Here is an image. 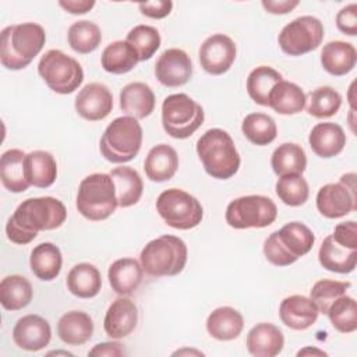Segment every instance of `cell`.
Masks as SVG:
<instances>
[{"mask_svg":"<svg viewBox=\"0 0 357 357\" xmlns=\"http://www.w3.org/2000/svg\"><path fill=\"white\" fill-rule=\"evenodd\" d=\"M78 212L88 220L107 219L119 206L114 181L110 174L93 173L82 178L75 201Z\"/></svg>","mask_w":357,"mask_h":357,"instance_id":"8992f818","label":"cell"},{"mask_svg":"<svg viewBox=\"0 0 357 357\" xmlns=\"http://www.w3.org/2000/svg\"><path fill=\"white\" fill-rule=\"evenodd\" d=\"M183 353H197V354H202L201 351H191V350H178V351H176L174 354H183Z\"/></svg>","mask_w":357,"mask_h":357,"instance_id":"db71d44e","label":"cell"},{"mask_svg":"<svg viewBox=\"0 0 357 357\" xmlns=\"http://www.w3.org/2000/svg\"><path fill=\"white\" fill-rule=\"evenodd\" d=\"M317 209L328 219L346 216L357 209L356 174H343L339 183H328L318 190Z\"/></svg>","mask_w":357,"mask_h":357,"instance_id":"4fadbf2b","label":"cell"},{"mask_svg":"<svg viewBox=\"0 0 357 357\" xmlns=\"http://www.w3.org/2000/svg\"><path fill=\"white\" fill-rule=\"evenodd\" d=\"M197 153L205 172L218 180L233 177L240 167V155L230 134L222 128L205 131L197 141Z\"/></svg>","mask_w":357,"mask_h":357,"instance_id":"3957f363","label":"cell"},{"mask_svg":"<svg viewBox=\"0 0 357 357\" xmlns=\"http://www.w3.org/2000/svg\"><path fill=\"white\" fill-rule=\"evenodd\" d=\"M138 8L142 15L153 18V20H160L170 14V11L173 8V3L170 0L146 1V3H139Z\"/></svg>","mask_w":357,"mask_h":357,"instance_id":"c3c4849f","label":"cell"},{"mask_svg":"<svg viewBox=\"0 0 357 357\" xmlns=\"http://www.w3.org/2000/svg\"><path fill=\"white\" fill-rule=\"evenodd\" d=\"M187 254V245L180 237L163 234L151 240L142 248L139 262L149 276H176L184 269Z\"/></svg>","mask_w":357,"mask_h":357,"instance_id":"5b68a950","label":"cell"},{"mask_svg":"<svg viewBox=\"0 0 357 357\" xmlns=\"http://www.w3.org/2000/svg\"><path fill=\"white\" fill-rule=\"evenodd\" d=\"M144 269L141 262L134 258L116 259L107 271V279L112 290L120 296L134 293L142 282Z\"/></svg>","mask_w":357,"mask_h":357,"instance_id":"cb8c5ba5","label":"cell"},{"mask_svg":"<svg viewBox=\"0 0 357 357\" xmlns=\"http://www.w3.org/2000/svg\"><path fill=\"white\" fill-rule=\"evenodd\" d=\"M59 6L63 7L67 13L70 14H85L88 13L93 6L95 1L93 0H67V1H59Z\"/></svg>","mask_w":357,"mask_h":357,"instance_id":"816d5d0a","label":"cell"},{"mask_svg":"<svg viewBox=\"0 0 357 357\" xmlns=\"http://www.w3.org/2000/svg\"><path fill=\"white\" fill-rule=\"evenodd\" d=\"M89 356H123L126 354L123 344L119 342H103L93 346V349L89 350Z\"/></svg>","mask_w":357,"mask_h":357,"instance_id":"681fc988","label":"cell"},{"mask_svg":"<svg viewBox=\"0 0 357 357\" xmlns=\"http://www.w3.org/2000/svg\"><path fill=\"white\" fill-rule=\"evenodd\" d=\"M244 328L243 315L233 307H219L206 318L208 333L220 342L233 340L240 336Z\"/></svg>","mask_w":357,"mask_h":357,"instance_id":"83f0119b","label":"cell"},{"mask_svg":"<svg viewBox=\"0 0 357 357\" xmlns=\"http://www.w3.org/2000/svg\"><path fill=\"white\" fill-rule=\"evenodd\" d=\"M26 153L21 149H8L0 158V180L10 192H24L31 185L25 172Z\"/></svg>","mask_w":357,"mask_h":357,"instance_id":"4316f807","label":"cell"},{"mask_svg":"<svg viewBox=\"0 0 357 357\" xmlns=\"http://www.w3.org/2000/svg\"><path fill=\"white\" fill-rule=\"evenodd\" d=\"M63 257L60 248L53 243H40L38 244L29 257V266L32 273L43 280L50 282L56 279L61 271Z\"/></svg>","mask_w":357,"mask_h":357,"instance_id":"4dcf8cb0","label":"cell"},{"mask_svg":"<svg viewBox=\"0 0 357 357\" xmlns=\"http://www.w3.org/2000/svg\"><path fill=\"white\" fill-rule=\"evenodd\" d=\"M120 109L126 116L145 119L155 109V93L145 82H130L120 91Z\"/></svg>","mask_w":357,"mask_h":357,"instance_id":"7402d4cb","label":"cell"},{"mask_svg":"<svg viewBox=\"0 0 357 357\" xmlns=\"http://www.w3.org/2000/svg\"><path fill=\"white\" fill-rule=\"evenodd\" d=\"M67 218L64 204L53 197H38L22 201L6 225V234L11 243L25 245L39 231L60 227Z\"/></svg>","mask_w":357,"mask_h":357,"instance_id":"6da1fadb","label":"cell"},{"mask_svg":"<svg viewBox=\"0 0 357 357\" xmlns=\"http://www.w3.org/2000/svg\"><path fill=\"white\" fill-rule=\"evenodd\" d=\"M312 152L324 159L339 155L346 145V134L336 123H318L308 137Z\"/></svg>","mask_w":357,"mask_h":357,"instance_id":"44dd1931","label":"cell"},{"mask_svg":"<svg viewBox=\"0 0 357 357\" xmlns=\"http://www.w3.org/2000/svg\"><path fill=\"white\" fill-rule=\"evenodd\" d=\"M236 45L225 33H215L204 40L198 57L201 67L211 75H222L236 60Z\"/></svg>","mask_w":357,"mask_h":357,"instance_id":"5bb4252c","label":"cell"},{"mask_svg":"<svg viewBox=\"0 0 357 357\" xmlns=\"http://www.w3.org/2000/svg\"><path fill=\"white\" fill-rule=\"evenodd\" d=\"M138 56L132 46L127 40H116L109 43L100 57V63L105 71L110 74H126L131 71L137 63Z\"/></svg>","mask_w":357,"mask_h":357,"instance_id":"8d00e7d4","label":"cell"},{"mask_svg":"<svg viewBox=\"0 0 357 357\" xmlns=\"http://www.w3.org/2000/svg\"><path fill=\"white\" fill-rule=\"evenodd\" d=\"M318 259L322 268L336 273H350L357 265V248H349L337 243L332 234L322 241Z\"/></svg>","mask_w":357,"mask_h":357,"instance_id":"603a6c76","label":"cell"},{"mask_svg":"<svg viewBox=\"0 0 357 357\" xmlns=\"http://www.w3.org/2000/svg\"><path fill=\"white\" fill-rule=\"evenodd\" d=\"M114 181L119 206L128 208L135 205L144 191V183L138 172L130 166H117L109 173Z\"/></svg>","mask_w":357,"mask_h":357,"instance_id":"1f68e13d","label":"cell"},{"mask_svg":"<svg viewBox=\"0 0 357 357\" xmlns=\"http://www.w3.org/2000/svg\"><path fill=\"white\" fill-rule=\"evenodd\" d=\"M138 310L128 297L116 298L107 308L103 329L112 339H123L128 336L137 326Z\"/></svg>","mask_w":357,"mask_h":357,"instance_id":"ac0fdd59","label":"cell"},{"mask_svg":"<svg viewBox=\"0 0 357 357\" xmlns=\"http://www.w3.org/2000/svg\"><path fill=\"white\" fill-rule=\"evenodd\" d=\"M307 96L304 91L294 82L282 79L278 82L268 98V106L279 114L290 116L303 112Z\"/></svg>","mask_w":357,"mask_h":357,"instance_id":"f546056e","label":"cell"},{"mask_svg":"<svg viewBox=\"0 0 357 357\" xmlns=\"http://www.w3.org/2000/svg\"><path fill=\"white\" fill-rule=\"evenodd\" d=\"M279 199L289 206H300L307 202L310 195L308 183L301 174L282 176L275 185Z\"/></svg>","mask_w":357,"mask_h":357,"instance_id":"ee69618b","label":"cell"},{"mask_svg":"<svg viewBox=\"0 0 357 357\" xmlns=\"http://www.w3.org/2000/svg\"><path fill=\"white\" fill-rule=\"evenodd\" d=\"M324 39V25L312 15H301L284 25L278 36L280 49L289 56H301L315 50Z\"/></svg>","mask_w":357,"mask_h":357,"instance_id":"7c38bea8","label":"cell"},{"mask_svg":"<svg viewBox=\"0 0 357 357\" xmlns=\"http://www.w3.org/2000/svg\"><path fill=\"white\" fill-rule=\"evenodd\" d=\"M282 79V74L275 68L269 66H259L247 77V92L255 103L268 106V98L272 88Z\"/></svg>","mask_w":357,"mask_h":357,"instance_id":"74e56055","label":"cell"},{"mask_svg":"<svg viewBox=\"0 0 357 357\" xmlns=\"http://www.w3.org/2000/svg\"><path fill=\"white\" fill-rule=\"evenodd\" d=\"M38 73L56 93H73L84 81L81 64L59 49L47 50L39 60Z\"/></svg>","mask_w":357,"mask_h":357,"instance_id":"9c48e42d","label":"cell"},{"mask_svg":"<svg viewBox=\"0 0 357 357\" xmlns=\"http://www.w3.org/2000/svg\"><path fill=\"white\" fill-rule=\"evenodd\" d=\"M50 354H64V356H73V353H68V351H52V353H49V356Z\"/></svg>","mask_w":357,"mask_h":357,"instance_id":"11a10c76","label":"cell"},{"mask_svg":"<svg viewBox=\"0 0 357 357\" xmlns=\"http://www.w3.org/2000/svg\"><path fill=\"white\" fill-rule=\"evenodd\" d=\"M142 145V127L137 119L121 116L114 119L100 138V153L112 163L132 160Z\"/></svg>","mask_w":357,"mask_h":357,"instance_id":"52a82bcc","label":"cell"},{"mask_svg":"<svg viewBox=\"0 0 357 357\" xmlns=\"http://www.w3.org/2000/svg\"><path fill=\"white\" fill-rule=\"evenodd\" d=\"M156 211L167 226L178 230L194 229L204 216L201 202L180 188H169L160 192L156 199Z\"/></svg>","mask_w":357,"mask_h":357,"instance_id":"30bf717a","label":"cell"},{"mask_svg":"<svg viewBox=\"0 0 357 357\" xmlns=\"http://www.w3.org/2000/svg\"><path fill=\"white\" fill-rule=\"evenodd\" d=\"M314 241L315 236L308 226L301 222H290L269 234L264 243V254L272 265L289 266L308 254Z\"/></svg>","mask_w":357,"mask_h":357,"instance_id":"277c9868","label":"cell"},{"mask_svg":"<svg viewBox=\"0 0 357 357\" xmlns=\"http://www.w3.org/2000/svg\"><path fill=\"white\" fill-rule=\"evenodd\" d=\"M100 272L92 264H77L67 275V289L78 298H92L100 291Z\"/></svg>","mask_w":357,"mask_h":357,"instance_id":"d6a6232c","label":"cell"},{"mask_svg":"<svg viewBox=\"0 0 357 357\" xmlns=\"http://www.w3.org/2000/svg\"><path fill=\"white\" fill-rule=\"evenodd\" d=\"M135 50L138 60H149L160 47V35L155 26L137 25L128 33L126 39Z\"/></svg>","mask_w":357,"mask_h":357,"instance_id":"7bdbcfd3","label":"cell"},{"mask_svg":"<svg viewBox=\"0 0 357 357\" xmlns=\"http://www.w3.org/2000/svg\"><path fill=\"white\" fill-rule=\"evenodd\" d=\"M342 106V95L332 86L324 85L308 93L307 112L315 119L332 117Z\"/></svg>","mask_w":357,"mask_h":357,"instance_id":"60d3db41","label":"cell"},{"mask_svg":"<svg viewBox=\"0 0 357 357\" xmlns=\"http://www.w3.org/2000/svg\"><path fill=\"white\" fill-rule=\"evenodd\" d=\"M178 167V155L174 148L167 144H159L148 152L144 170L146 177L155 183L170 180Z\"/></svg>","mask_w":357,"mask_h":357,"instance_id":"d4e9b609","label":"cell"},{"mask_svg":"<svg viewBox=\"0 0 357 357\" xmlns=\"http://www.w3.org/2000/svg\"><path fill=\"white\" fill-rule=\"evenodd\" d=\"M278 216L276 204L265 195H244L229 202L226 223L233 229H262Z\"/></svg>","mask_w":357,"mask_h":357,"instance_id":"8fae6325","label":"cell"},{"mask_svg":"<svg viewBox=\"0 0 357 357\" xmlns=\"http://www.w3.org/2000/svg\"><path fill=\"white\" fill-rule=\"evenodd\" d=\"M68 45L70 47L79 53V54H88L92 53L102 42V32L100 28L88 20H81L74 22L68 28L67 33Z\"/></svg>","mask_w":357,"mask_h":357,"instance_id":"ab89813d","label":"cell"},{"mask_svg":"<svg viewBox=\"0 0 357 357\" xmlns=\"http://www.w3.org/2000/svg\"><path fill=\"white\" fill-rule=\"evenodd\" d=\"M357 61L356 47L343 40H332L321 50V64L326 73L335 77L349 74Z\"/></svg>","mask_w":357,"mask_h":357,"instance_id":"484cf974","label":"cell"},{"mask_svg":"<svg viewBox=\"0 0 357 357\" xmlns=\"http://www.w3.org/2000/svg\"><path fill=\"white\" fill-rule=\"evenodd\" d=\"M244 137L254 145L265 146L275 141L278 127L275 120L265 113H250L241 123Z\"/></svg>","mask_w":357,"mask_h":357,"instance_id":"f35d334b","label":"cell"},{"mask_svg":"<svg viewBox=\"0 0 357 357\" xmlns=\"http://www.w3.org/2000/svg\"><path fill=\"white\" fill-rule=\"evenodd\" d=\"M46 42L45 29L35 22L6 26L0 33V61L7 70H22L40 53Z\"/></svg>","mask_w":357,"mask_h":357,"instance_id":"7a4b0ae2","label":"cell"},{"mask_svg":"<svg viewBox=\"0 0 357 357\" xmlns=\"http://www.w3.org/2000/svg\"><path fill=\"white\" fill-rule=\"evenodd\" d=\"M307 354H315V356H328L326 351L315 349V347H305L297 353V356H307Z\"/></svg>","mask_w":357,"mask_h":357,"instance_id":"f5cc1de1","label":"cell"},{"mask_svg":"<svg viewBox=\"0 0 357 357\" xmlns=\"http://www.w3.org/2000/svg\"><path fill=\"white\" fill-rule=\"evenodd\" d=\"M26 178L38 188L50 187L57 177V163L54 156L46 151H32L25 158Z\"/></svg>","mask_w":357,"mask_h":357,"instance_id":"836d02e7","label":"cell"},{"mask_svg":"<svg viewBox=\"0 0 357 357\" xmlns=\"http://www.w3.org/2000/svg\"><path fill=\"white\" fill-rule=\"evenodd\" d=\"M351 286L350 282H339L332 279L318 280L310 290V298L315 303L319 312L326 314L329 305L340 296L346 294V290Z\"/></svg>","mask_w":357,"mask_h":357,"instance_id":"f6af8a7d","label":"cell"},{"mask_svg":"<svg viewBox=\"0 0 357 357\" xmlns=\"http://www.w3.org/2000/svg\"><path fill=\"white\" fill-rule=\"evenodd\" d=\"M332 237L337 243H340L349 248H357V223L354 220H347V222L339 223L335 227Z\"/></svg>","mask_w":357,"mask_h":357,"instance_id":"7dc6e473","label":"cell"},{"mask_svg":"<svg viewBox=\"0 0 357 357\" xmlns=\"http://www.w3.org/2000/svg\"><path fill=\"white\" fill-rule=\"evenodd\" d=\"M326 315L332 326L342 333H351L357 329V304L350 296L337 297L329 305Z\"/></svg>","mask_w":357,"mask_h":357,"instance_id":"b9f144b4","label":"cell"},{"mask_svg":"<svg viewBox=\"0 0 357 357\" xmlns=\"http://www.w3.org/2000/svg\"><path fill=\"white\" fill-rule=\"evenodd\" d=\"M204 119L202 106L185 93L169 95L162 103V126L172 138L191 137L202 126Z\"/></svg>","mask_w":357,"mask_h":357,"instance_id":"ba28073f","label":"cell"},{"mask_svg":"<svg viewBox=\"0 0 357 357\" xmlns=\"http://www.w3.org/2000/svg\"><path fill=\"white\" fill-rule=\"evenodd\" d=\"M57 335L70 346H81L93 335V321L84 311H68L57 322Z\"/></svg>","mask_w":357,"mask_h":357,"instance_id":"f1b7e54d","label":"cell"},{"mask_svg":"<svg viewBox=\"0 0 357 357\" xmlns=\"http://www.w3.org/2000/svg\"><path fill=\"white\" fill-rule=\"evenodd\" d=\"M319 315L315 303L305 296L294 294L283 298L279 307L280 321L293 331H304L312 326Z\"/></svg>","mask_w":357,"mask_h":357,"instance_id":"d6986e66","label":"cell"},{"mask_svg":"<svg viewBox=\"0 0 357 357\" xmlns=\"http://www.w3.org/2000/svg\"><path fill=\"white\" fill-rule=\"evenodd\" d=\"M271 166L276 176L303 174L307 167V155L298 144L284 142L279 145L271 158Z\"/></svg>","mask_w":357,"mask_h":357,"instance_id":"d590c367","label":"cell"},{"mask_svg":"<svg viewBox=\"0 0 357 357\" xmlns=\"http://www.w3.org/2000/svg\"><path fill=\"white\" fill-rule=\"evenodd\" d=\"M155 75L162 85L169 88L187 84L192 75L190 56L177 47L166 49L155 63Z\"/></svg>","mask_w":357,"mask_h":357,"instance_id":"9a60e30c","label":"cell"},{"mask_svg":"<svg viewBox=\"0 0 357 357\" xmlns=\"http://www.w3.org/2000/svg\"><path fill=\"white\" fill-rule=\"evenodd\" d=\"M300 4L298 0H264L262 7L271 14H287Z\"/></svg>","mask_w":357,"mask_h":357,"instance_id":"f907efd6","label":"cell"},{"mask_svg":"<svg viewBox=\"0 0 357 357\" xmlns=\"http://www.w3.org/2000/svg\"><path fill=\"white\" fill-rule=\"evenodd\" d=\"M33 296L31 282L21 275H10L0 282V303L7 311L25 308Z\"/></svg>","mask_w":357,"mask_h":357,"instance_id":"e575fe53","label":"cell"},{"mask_svg":"<svg viewBox=\"0 0 357 357\" xmlns=\"http://www.w3.org/2000/svg\"><path fill=\"white\" fill-rule=\"evenodd\" d=\"M75 112L84 120L99 121L109 116L113 109V95L100 82L86 84L75 96Z\"/></svg>","mask_w":357,"mask_h":357,"instance_id":"2e32d148","label":"cell"},{"mask_svg":"<svg viewBox=\"0 0 357 357\" xmlns=\"http://www.w3.org/2000/svg\"><path fill=\"white\" fill-rule=\"evenodd\" d=\"M245 344L254 357H275L284 346V336L276 325L261 322L250 329Z\"/></svg>","mask_w":357,"mask_h":357,"instance_id":"ffe728a7","label":"cell"},{"mask_svg":"<svg viewBox=\"0 0 357 357\" xmlns=\"http://www.w3.org/2000/svg\"><path fill=\"white\" fill-rule=\"evenodd\" d=\"M52 339L49 322L36 314L24 315L13 328L14 343L26 351H39L45 349Z\"/></svg>","mask_w":357,"mask_h":357,"instance_id":"e0dca14e","label":"cell"},{"mask_svg":"<svg viewBox=\"0 0 357 357\" xmlns=\"http://www.w3.org/2000/svg\"><path fill=\"white\" fill-rule=\"evenodd\" d=\"M336 26L349 36L357 35V4L351 3L336 14Z\"/></svg>","mask_w":357,"mask_h":357,"instance_id":"bcb514c9","label":"cell"}]
</instances>
